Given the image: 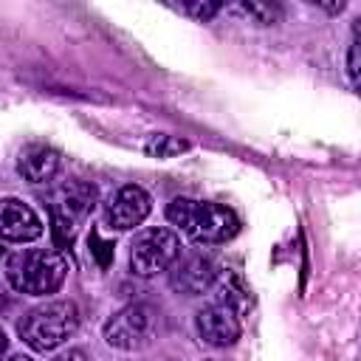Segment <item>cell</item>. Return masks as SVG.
<instances>
[{
	"mask_svg": "<svg viewBox=\"0 0 361 361\" xmlns=\"http://www.w3.org/2000/svg\"><path fill=\"white\" fill-rule=\"evenodd\" d=\"M166 220L197 245H220L240 231V220L231 209L192 197H175L166 206Z\"/></svg>",
	"mask_w": 361,
	"mask_h": 361,
	"instance_id": "obj_1",
	"label": "cell"
},
{
	"mask_svg": "<svg viewBox=\"0 0 361 361\" xmlns=\"http://www.w3.org/2000/svg\"><path fill=\"white\" fill-rule=\"evenodd\" d=\"M71 271V262L65 251L56 245L51 248H23L8 257L6 262V279L14 290L28 296H48L56 293Z\"/></svg>",
	"mask_w": 361,
	"mask_h": 361,
	"instance_id": "obj_2",
	"label": "cell"
},
{
	"mask_svg": "<svg viewBox=\"0 0 361 361\" xmlns=\"http://www.w3.org/2000/svg\"><path fill=\"white\" fill-rule=\"evenodd\" d=\"M76 330H79V307L71 299H54V302L37 305L17 324L20 338L34 353H51V350H56Z\"/></svg>",
	"mask_w": 361,
	"mask_h": 361,
	"instance_id": "obj_3",
	"label": "cell"
},
{
	"mask_svg": "<svg viewBox=\"0 0 361 361\" xmlns=\"http://www.w3.org/2000/svg\"><path fill=\"white\" fill-rule=\"evenodd\" d=\"M93 206H96V186L85 180H68L65 186L56 189L51 203V231H54V245L59 251L73 243L79 223L90 214Z\"/></svg>",
	"mask_w": 361,
	"mask_h": 361,
	"instance_id": "obj_4",
	"label": "cell"
},
{
	"mask_svg": "<svg viewBox=\"0 0 361 361\" xmlns=\"http://www.w3.org/2000/svg\"><path fill=\"white\" fill-rule=\"evenodd\" d=\"M102 333H104V341L116 350H124V353L144 350L152 344V338L158 333V310L144 302L127 305L104 322Z\"/></svg>",
	"mask_w": 361,
	"mask_h": 361,
	"instance_id": "obj_5",
	"label": "cell"
},
{
	"mask_svg": "<svg viewBox=\"0 0 361 361\" xmlns=\"http://www.w3.org/2000/svg\"><path fill=\"white\" fill-rule=\"evenodd\" d=\"M178 257H180V237L164 226L144 228L130 243V268L135 276H144V279L169 271V265Z\"/></svg>",
	"mask_w": 361,
	"mask_h": 361,
	"instance_id": "obj_6",
	"label": "cell"
},
{
	"mask_svg": "<svg viewBox=\"0 0 361 361\" xmlns=\"http://www.w3.org/2000/svg\"><path fill=\"white\" fill-rule=\"evenodd\" d=\"M217 276H220V265L206 251L180 254L169 265V285H172V290L183 293V296H200V293L212 290Z\"/></svg>",
	"mask_w": 361,
	"mask_h": 361,
	"instance_id": "obj_7",
	"label": "cell"
},
{
	"mask_svg": "<svg viewBox=\"0 0 361 361\" xmlns=\"http://www.w3.org/2000/svg\"><path fill=\"white\" fill-rule=\"evenodd\" d=\"M152 209V197L147 189L127 183L104 203V226L113 231H130L147 220Z\"/></svg>",
	"mask_w": 361,
	"mask_h": 361,
	"instance_id": "obj_8",
	"label": "cell"
},
{
	"mask_svg": "<svg viewBox=\"0 0 361 361\" xmlns=\"http://www.w3.org/2000/svg\"><path fill=\"white\" fill-rule=\"evenodd\" d=\"M45 226L39 214L20 197H0V240L8 243H31L42 237Z\"/></svg>",
	"mask_w": 361,
	"mask_h": 361,
	"instance_id": "obj_9",
	"label": "cell"
},
{
	"mask_svg": "<svg viewBox=\"0 0 361 361\" xmlns=\"http://www.w3.org/2000/svg\"><path fill=\"white\" fill-rule=\"evenodd\" d=\"M195 333L209 347H231L240 338L243 324H240V316H234L228 307L209 305L195 313Z\"/></svg>",
	"mask_w": 361,
	"mask_h": 361,
	"instance_id": "obj_10",
	"label": "cell"
},
{
	"mask_svg": "<svg viewBox=\"0 0 361 361\" xmlns=\"http://www.w3.org/2000/svg\"><path fill=\"white\" fill-rule=\"evenodd\" d=\"M62 161L59 152L48 144H25L17 152V172L28 183H48L56 178Z\"/></svg>",
	"mask_w": 361,
	"mask_h": 361,
	"instance_id": "obj_11",
	"label": "cell"
},
{
	"mask_svg": "<svg viewBox=\"0 0 361 361\" xmlns=\"http://www.w3.org/2000/svg\"><path fill=\"white\" fill-rule=\"evenodd\" d=\"M214 285H217V302L214 305L228 307L234 316H243L251 307V293H248V288L243 285V279L237 274H223L220 271Z\"/></svg>",
	"mask_w": 361,
	"mask_h": 361,
	"instance_id": "obj_12",
	"label": "cell"
},
{
	"mask_svg": "<svg viewBox=\"0 0 361 361\" xmlns=\"http://www.w3.org/2000/svg\"><path fill=\"white\" fill-rule=\"evenodd\" d=\"M192 144L178 138V135H166V133H155L144 141V152L152 155V158H175L180 152H186Z\"/></svg>",
	"mask_w": 361,
	"mask_h": 361,
	"instance_id": "obj_13",
	"label": "cell"
},
{
	"mask_svg": "<svg viewBox=\"0 0 361 361\" xmlns=\"http://www.w3.org/2000/svg\"><path fill=\"white\" fill-rule=\"evenodd\" d=\"M240 14H245L257 25H274L282 20V6L279 3H262V0H248L237 6Z\"/></svg>",
	"mask_w": 361,
	"mask_h": 361,
	"instance_id": "obj_14",
	"label": "cell"
},
{
	"mask_svg": "<svg viewBox=\"0 0 361 361\" xmlns=\"http://www.w3.org/2000/svg\"><path fill=\"white\" fill-rule=\"evenodd\" d=\"M87 248H90V257L96 259L99 268H110L113 254H116L113 240H104V237L99 234V228H90V234H87Z\"/></svg>",
	"mask_w": 361,
	"mask_h": 361,
	"instance_id": "obj_15",
	"label": "cell"
},
{
	"mask_svg": "<svg viewBox=\"0 0 361 361\" xmlns=\"http://www.w3.org/2000/svg\"><path fill=\"white\" fill-rule=\"evenodd\" d=\"M220 8H223L220 3H200V0H197V3H183V6H180V11H183V14H189V17L200 20V23L212 20V17H214Z\"/></svg>",
	"mask_w": 361,
	"mask_h": 361,
	"instance_id": "obj_16",
	"label": "cell"
},
{
	"mask_svg": "<svg viewBox=\"0 0 361 361\" xmlns=\"http://www.w3.org/2000/svg\"><path fill=\"white\" fill-rule=\"evenodd\" d=\"M347 73H350V82H353V85H358V28L353 31L350 56H347Z\"/></svg>",
	"mask_w": 361,
	"mask_h": 361,
	"instance_id": "obj_17",
	"label": "cell"
},
{
	"mask_svg": "<svg viewBox=\"0 0 361 361\" xmlns=\"http://www.w3.org/2000/svg\"><path fill=\"white\" fill-rule=\"evenodd\" d=\"M54 361H90V358H87V353H85V350L73 347V350H68V353H59Z\"/></svg>",
	"mask_w": 361,
	"mask_h": 361,
	"instance_id": "obj_18",
	"label": "cell"
},
{
	"mask_svg": "<svg viewBox=\"0 0 361 361\" xmlns=\"http://www.w3.org/2000/svg\"><path fill=\"white\" fill-rule=\"evenodd\" d=\"M6 350H8V336H6V330L0 327V358L6 355Z\"/></svg>",
	"mask_w": 361,
	"mask_h": 361,
	"instance_id": "obj_19",
	"label": "cell"
},
{
	"mask_svg": "<svg viewBox=\"0 0 361 361\" xmlns=\"http://www.w3.org/2000/svg\"><path fill=\"white\" fill-rule=\"evenodd\" d=\"M8 361H34V358H31V355H23V353H17V355H11Z\"/></svg>",
	"mask_w": 361,
	"mask_h": 361,
	"instance_id": "obj_20",
	"label": "cell"
},
{
	"mask_svg": "<svg viewBox=\"0 0 361 361\" xmlns=\"http://www.w3.org/2000/svg\"><path fill=\"white\" fill-rule=\"evenodd\" d=\"M0 257H3V248H0Z\"/></svg>",
	"mask_w": 361,
	"mask_h": 361,
	"instance_id": "obj_21",
	"label": "cell"
}]
</instances>
